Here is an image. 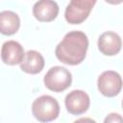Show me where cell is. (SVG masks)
Returning <instances> with one entry per match:
<instances>
[{
    "mask_svg": "<svg viewBox=\"0 0 123 123\" xmlns=\"http://www.w3.org/2000/svg\"><path fill=\"white\" fill-rule=\"evenodd\" d=\"M25 56L24 49L21 44L15 40H8L2 45L1 59L9 65H15L21 63Z\"/></svg>",
    "mask_w": 123,
    "mask_h": 123,
    "instance_id": "52a82bcc",
    "label": "cell"
},
{
    "mask_svg": "<svg viewBox=\"0 0 123 123\" xmlns=\"http://www.w3.org/2000/svg\"><path fill=\"white\" fill-rule=\"evenodd\" d=\"M95 0H71L64 12L65 19L70 24H81L89 15Z\"/></svg>",
    "mask_w": 123,
    "mask_h": 123,
    "instance_id": "277c9868",
    "label": "cell"
},
{
    "mask_svg": "<svg viewBox=\"0 0 123 123\" xmlns=\"http://www.w3.org/2000/svg\"><path fill=\"white\" fill-rule=\"evenodd\" d=\"M20 26L19 16L12 11H3L0 12V33L6 36L15 34Z\"/></svg>",
    "mask_w": 123,
    "mask_h": 123,
    "instance_id": "8fae6325",
    "label": "cell"
},
{
    "mask_svg": "<svg viewBox=\"0 0 123 123\" xmlns=\"http://www.w3.org/2000/svg\"><path fill=\"white\" fill-rule=\"evenodd\" d=\"M59 13V6L55 1L40 0L35 3L33 7L34 16L41 22H50L54 20Z\"/></svg>",
    "mask_w": 123,
    "mask_h": 123,
    "instance_id": "ba28073f",
    "label": "cell"
},
{
    "mask_svg": "<svg viewBox=\"0 0 123 123\" xmlns=\"http://www.w3.org/2000/svg\"><path fill=\"white\" fill-rule=\"evenodd\" d=\"M44 67V59L42 55L35 50H29L20 63L22 71L29 74H37Z\"/></svg>",
    "mask_w": 123,
    "mask_h": 123,
    "instance_id": "30bf717a",
    "label": "cell"
},
{
    "mask_svg": "<svg viewBox=\"0 0 123 123\" xmlns=\"http://www.w3.org/2000/svg\"><path fill=\"white\" fill-rule=\"evenodd\" d=\"M43 81L48 89L54 92H61L70 86L72 75L65 67L53 66L45 74Z\"/></svg>",
    "mask_w": 123,
    "mask_h": 123,
    "instance_id": "3957f363",
    "label": "cell"
},
{
    "mask_svg": "<svg viewBox=\"0 0 123 123\" xmlns=\"http://www.w3.org/2000/svg\"><path fill=\"white\" fill-rule=\"evenodd\" d=\"M87 48L88 39L86 35L81 31H71L57 45L55 54L62 63L77 65L85 60Z\"/></svg>",
    "mask_w": 123,
    "mask_h": 123,
    "instance_id": "6da1fadb",
    "label": "cell"
},
{
    "mask_svg": "<svg viewBox=\"0 0 123 123\" xmlns=\"http://www.w3.org/2000/svg\"><path fill=\"white\" fill-rule=\"evenodd\" d=\"M104 123H123L122 121V116L119 113H115V112H111L110 114H108L105 117Z\"/></svg>",
    "mask_w": 123,
    "mask_h": 123,
    "instance_id": "7c38bea8",
    "label": "cell"
},
{
    "mask_svg": "<svg viewBox=\"0 0 123 123\" xmlns=\"http://www.w3.org/2000/svg\"><path fill=\"white\" fill-rule=\"evenodd\" d=\"M121 38L114 32H105L98 38V48L106 56L116 55L121 49Z\"/></svg>",
    "mask_w": 123,
    "mask_h": 123,
    "instance_id": "9c48e42d",
    "label": "cell"
},
{
    "mask_svg": "<svg viewBox=\"0 0 123 123\" xmlns=\"http://www.w3.org/2000/svg\"><path fill=\"white\" fill-rule=\"evenodd\" d=\"M97 85L99 91L103 95L107 97H113L117 95L121 90L122 79L117 72L107 70L98 77Z\"/></svg>",
    "mask_w": 123,
    "mask_h": 123,
    "instance_id": "5b68a950",
    "label": "cell"
},
{
    "mask_svg": "<svg viewBox=\"0 0 123 123\" xmlns=\"http://www.w3.org/2000/svg\"><path fill=\"white\" fill-rule=\"evenodd\" d=\"M65 107L69 113L79 115L87 111L89 108V96L83 90L75 89L69 92L65 97Z\"/></svg>",
    "mask_w": 123,
    "mask_h": 123,
    "instance_id": "8992f818",
    "label": "cell"
},
{
    "mask_svg": "<svg viewBox=\"0 0 123 123\" xmlns=\"http://www.w3.org/2000/svg\"><path fill=\"white\" fill-rule=\"evenodd\" d=\"M74 123H96V121L89 117H82L74 121Z\"/></svg>",
    "mask_w": 123,
    "mask_h": 123,
    "instance_id": "4fadbf2b",
    "label": "cell"
},
{
    "mask_svg": "<svg viewBox=\"0 0 123 123\" xmlns=\"http://www.w3.org/2000/svg\"><path fill=\"white\" fill-rule=\"evenodd\" d=\"M32 112L35 118L39 122H50L58 117L60 113V105L54 97L42 95L33 102Z\"/></svg>",
    "mask_w": 123,
    "mask_h": 123,
    "instance_id": "7a4b0ae2",
    "label": "cell"
}]
</instances>
